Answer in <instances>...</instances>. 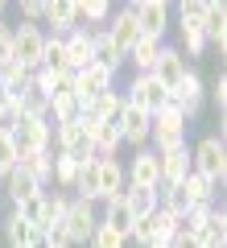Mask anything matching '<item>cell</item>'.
Here are the masks:
<instances>
[{"label": "cell", "instance_id": "6da1fadb", "mask_svg": "<svg viewBox=\"0 0 227 248\" xmlns=\"http://www.w3.org/2000/svg\"><path fill=\"white\" fill-rule=\"evenodd\" d=\"M190 170L198 178H207L211 186L223 190V182H227V137H219V133L202 137V141L190 149Z\"/></svg>", "mask_w": 227, "mask_h": 248}, {"label": "cell", "instance_id": "7a4b0ae2", "mask_svg": "<svg viewBox=\"0 0 227 248\" xmlns=\"http://www.w3.org/2000/svg\"><path fill=\"white\" fill-rule=\"evenodd\" d=\"M186 128H190V120H186L174 104L161 108V112H153V124H149V149L153 153H169V149H178V145H186Z\"/></svg>", "mask_w": 227, "mask_h": 248}, {"label": "cell", "instance_id": "3957f363", "mask_svg": "<svg viewBox=\"0 0 227 248\" xmlns=\"http://www.w3.org/2000/svg\"><path fill=\"white\" fill-rule=\"evenodd\" d=\"M99 228V207L87 203V199H75L70 195L66 203V215H62V232H66V244L70 248H87L91 236H95Z\"/></svg>", "mask_w": 227, "mask_h": 248}, {"label": "cell", "instance_id": "277c9868", "mask_svg": "<svg viewBox=\"0 0 227 248\" xmlns=\"http://www.w3.org/2000/svg\"><path fill=\"white\" fill-rule=\"evenodd\" d=\"M13 133V145H17V153H42V149H54V128L45 116H17V120L9 124Z\"/></svg>", "mask_w": 227, "mask_h": 248}, {"label": "cell", "instance_id": "5b68a950", "mask_svg": "<svg viewBox=\"0 0 227 248\" xmlns=\"http://www.w3.org/2000/svg\"><path fill=\"white\" fill-rule=\"evenodd\" d=\"M42 50H45V29L42 25H13V58L9 62H21L25 71H37L42 66Z\"/></svg>", "mask_w": 227, "mask_h": 248}, {"label": "cell", "instance_id": "8992f818", "mask_svg": "<svg viewBox=\"0 0 227 248\" xmlns=\"http://www.w3.org/2000/svg\"><path fill=\"white\" fill-rule=\"evenodd\" d=\"M54 153H62V157H70V161H79V166L95 157V145H91L83 120H70V124H58V128H54Z\"/></svg>", "mask_w": 227, "mask_h": 248}, {"label": "cell", "instance_id": "52a82bcc", "mask_svg": "<svg viewBox=\"0 0 227 248\" xmlns=\"http://www.w3.org/2000/svg\"><path fill=\"white\" fill-rule=\"evenodd\" d=\"M124 186H136V190H157L161 186V161L149 145L145 149H132L128 166H124Z\"/></svg>", "mask_w": 227, "mask_h": 248}, {"label": "cell", "instance_id": "ba28073f", "mask_svg": "<svg viewBox=\"0 0 227 248\" xmlns=\"http://www.w3.org/2000/svg\"><path fill=\"white\" fill-rule=\"evenodd\" d=\"M124 99H128V104H136V108H145L149 116L161 112V108H169V91L161 87L153 75H132L128 87H124Z\"/></svg>", "mask_w": 227, "mask_h": 248}, {"label": "cell", "instance_id": "9c48e42d", "mask_svg": "<svg viewBox=\"0 0 227 248\" xmlns=\"http://www.w3.org/2000/svg\"><path fill=\"white\" fill-rule=\"evenodd\" d=\"M132 13H136V29L140 37H153V42H166L169 29V4L166 0H132Z\"/></svg>", "mask_w": 227, "mask_h": 248}, {"label": "cell", "instance_id": "30bf717a", "mask_svg": "<svg viewBox=\"0 0 227 248\" xmlns=\"http://www.w3.org/2000/svg\"><path fill=\"white\" fill-rule=\"evenodd\" d=\"M169 104H174L178 112L186 116V120H194V116L202 112V104H207V83L198 79V71H194V66L186 71V79L178 83L174 91H169Z\"/></svg>", "mask_w": 227, "mask_h": 248}, {"label": "cell", "instance_id": "8fae6325", "mask_svg": "<svg viewBox=\"0 0 227 248\" xmlns=\"http://www.w3.org/2000/svg\"><path fill=\"white\" fill-rule=\"evenodd\" d=\"M104 33H107V42H112L120 54H128L132 46H136L140 29H136V13H132V4H120V9H112V17H107Z\"/></svg>", "mask_w": 227, "mask_h": 248}, {"label": "cell", "instance_id": "7c38bea8", "mask_svg": "<svg viewBox=\"0 0 227 248\" xmlns=\"http://www.w3.org/2000/svg\"><path fill=\"white\" fill-rule=\"evenodd\" d=\"M186 71H190V62L178 54V46H161V50H157V62H153V71H149V75H153L166 91H174L178 83L186 79Z\"/></svg>", "mask_w": 227, "mask_h": 248}, {"label": "cell", "instance_id": "4fadbf2b", "mask_svg": "<svg viewBox=\"0 0 227 248\" xmlns=\"http://www.w3.org/2000/svg\"><path fill=\"white\" fill-rule=\"evenodd\" d=\"M116 87V75L112 71H104V66H83V71H75V99L79 104H91L95 95H104V91H112Z\"/></svg>", "mask_w": 227, "mask_h": 248}, {"label": "cell", "instance_id": "5bb4252c", "mask_svg": "<svg viewBox=\"0 0 227 248\" xmlns=\"http://www.w3.org/2000/svg\"><path fill=\"white\" fill-rule=\"evenodd\" d=\"M120 141L124 145H132V149H145L149 145V124H153V116L145 112V108H136V104H124V112H120Z\"/></svg>", "mask_w": 227, "mask_h": 248}, {"label": "cell", "instance_id": "9a60e30c", "mask_svg": "<svg viewBox=\"0 0 227 248\" xmlns=\"http://www.w3.org/2000/svg\"><path fill=\"white\" fill-rule=\"evenodd\" d=\"M202 37H207V50H215L223 58V50H227V9H223V0H207V9H202Z\"/></svg>", "mask_w": 227, "mask_h": 248}, {"label": "cell", "instance_id": "2e32d148", "mask_svg": "<svg viewBox=\"0 0 227 248\" xmlns=\"http://www.w3.org/2000/svg\"><path fill=\"white\" fill-rule=\"evenodd\" d=\"M124 104H128L124 91L112 87V91H104V95H95L91 104H83L79 116H87V120H95V124H116V120H120V112H124Z\"/></svg>", "mask_w": 227, "mask_h": 248}, {"label": "cell", "instance_id": "e0dca14e", "mask_svg": "<svg viewBox=\"0 0 227 248\" xmlns=\"http://www.w3.org/2000/svg\"><path fill=\"white\" fill-rule=\"evenodd\" d=\"M42 29H45L50 37H66L70 29H79L75 0H50V4H45V17H42Z\"/></svg>", "mask_w": 227, "mask_h": 248}, {"label": "cell", "instance_id": "ac0fdd59", "mask_svg": "<svg viewBox=\"0 0 227 248\" xmlns=\"http://www.w3.org/2000/svg\"><path fill=\"white\" fill-rule=\"evenodd\" d=\"M161 161V186H178L186 174H190V145H178L169 153H157Z\"/></svg>", "mask_w": 227, "mask_h": 248}, {"label": "cell", "instance_id": "d6986e66", "mask_svg": "<svg viewBox=\"0 0 227 248\" xmlns=\"http://www.w3.org/2000/svg\"><path fill=\"white\" fill-rule=\"evenodd\" d=\"M91 33H95V29H70V33L62 37V46H66V66H70V71L91 66Z\"/></svg>", "mask_w": 227, "mask_h": 248}, {"label": "cell", "instance_id": "ffe728a7", "mask_svg": "<svg viewBox=\"0 0 227 248\" xmlns=\"http://www.w3.org/2000/svg\"><path fill=\"white\" fill-rule=\"evenodd\" d=\"M178 54L186 62L207 54V37H202V21H182L178 17Z\"/></svg>", "mask_w": 227, "mask_h": 248}, {"label": "cell", "instance_id": "44dd1931", "mask_svg": "<svg viewBox=\"0 0 227 248\" xmlns=\"http://www.w3.org/2000/svg\"><path fill=\"white\" fill-rule=\"evenodd\" d=\"M99 161V203L124 190V161L120 157H95Z\"/></svg>", "mask_w": 227, "mask_h": 248}, {"label": "cell", "instance_id": "7402d4cb", "mask_svg": "<svg viewBox=\"0 0 227 248\" xmlns=\"http://www.w3.org/2000/svg\"><path fill=\"white\" fill-rule=\"evenodd\" d=\"M70 195H75V199H87V203H95V207H99V161H95V157L79 166V174H75V186H70Z\"/></svg>", "mask_w": 227, "mask_h": 248}, {"label": "cell", "instance_id": "603a6c76", "mask_svg": "<svg viewBox=\"0 0 227 248\" xmlns=\"http://www.w3.org/2000/svg\"><path fill=\"white\" fill-rule=\"evenodd\" d=\"M194 240H198V248H227V211H223V207L211 211V219L198 228Z\"/></svg>", "mask_w": 227, "mask_h": 248}, {"label": "cell", "instance_id": "cb8c5ba5", "mask_svg": "<svg viewBox=\"0 0 227 248\" xmlns=\"http://www.w3.org/2000/svg\"><path fill=\"white\" fill-rule=\"evenodd\" d=\"M0 190H4V195H9V203L17 207V203H25L29 195H37V190H45V186H37L33 178L25 174V170H13V174H4V178H0Z\"/></svg>", "mask_w": 227, "mask_h": 248}, {"label": "cell", "instance_id": "d4e9b609", "mask_svg": "<svg viewBox=\"0 0 227 248\" xmlns=\"http://www.w3.org/2000/svg\"><path fill=\"white\" fill-rule=\"evenodd\" d=\"M33 232H37V228H29V223L13 211V207H9V215L0 219V236H4V244H9V248H29Z\"/></svg>", "mask_w": 227, "mask_h": 248}, {"label": "cell", "instance_id": "484cf974", "mask_svg": "<svg viewBox=\"0 0 227 248\" xmlns=\"http://www.w3.org/2000/svg\"><path fill=\"white\" fill-rule=\"evenodd\" d=\"M50 166H54V149H42V153H21L17 157V170H25L37 186H50Z\"/></svg>", "mask_w": 227, "mask_h": 248}, {"label": "cell", "instance_id": "4316f807", "mask_svg": "<svg viewBox=\"0 0 227 248\" xmlns=\"http://www.w3.org/2000/svg\"><path fill=\"white\" fill-rule=\"evenodd\" d=\"M166 42H153V37H136V46H132L128 54H124V62H132V71L136 75H149L153 71V62H157V50Z\"/></svg>", "mask_w": 227, "mask_h": 248}, {"label": "cell", "instance_id": "83f0119b", "mask_svg": "<svg viewBox=\"0 0 227 248\" xmlns=\"http://www.w3.org/2000/svg\"><path fill=\"white\" fill-rule=\"evenodd\" d=\"M182 190H186V199H190V207H202V203H219V186H211L207 178H198L194 170L182 178Z\"/></svg>", "mask_w": 227, "mask_h": 248}, {"label": "cell", "instance_id": "f1b7e54d", "mask_svg": "<svg viewBox=\"0 0 227 248\" xmlns=\"http://www.w3.org/2000/svg\"><path fill=\"white\" fill-rule=\"evenodd\" d=\"M13 112H17V116H45V112H50V99H45L42 91L29 83L25 91H17V95H13Z\"/></svg>", "mask_w": 227, "mask_h": 248}, {"label": "cell", "instance_id": "f546056e", "mask_svg": "<svg viewBox=\"0 0 227 248\" xmlns=\"http://www.w3.org/2000/svg\"><path fill=\"white\" fill-rule=\"evenodd\" d=\"M45 195H50V190H37V195H29L25 203L13 207V211H17L29 228H37V232H45Z\"/></svg>", "mask_w": 227, "mask_h": 248}, {"label": "cell", "instance_id": "4dcf8cb0", "mask_svg": "<svg viewBox=\"0 0 227 248\" xmlns=\"http://www.w3.org/2000/svg\"><path fill=\"white\" fill-rule=\"evenodd\" d=\"M75 174H79V161H70V157H62V153H54V166H50V186H54V190L70 195Z\"/></svg>", "mask_w": 227, "mask_h": 248}, {"label": "cell", "instance_id": "1f68e13d", "mask_svg": "<svg viewBox=\"0 0 227 248\" xmlns=\"http://www.w3.org/2000/svg\"><path fill=\"white\" fill-rule=\"evenodd\" d=\"M79 112H83V104H79L75 95H58V99H50V112H45V120H50V128H58V124L79 120Z\"/></svg>", "mask_w": 227, "mask_h": 248}, {"label": "cell", "instance_id": "d6a6232c", "mask_svg": "<svg viewBox=\"0 0 227 248\" xmlns=\"http://www.w3.org/2000/svg\"><path fill=\"white\" fill-rule=\"evenodd\" d=\"M29 83H33V71H25L21 62H0V87L9 91V95H17V91H25Z\"/></svg>", "mask_w": 227, "mask_h": 248}, {"label": "cell", "instance_id": "836d02e7", "mask_svg": "<svg viewBox=\"0 0 227 248\" xmlns=\"http://www.w3.org/2000/svg\"><path fill=\"white\" fill-rule=\"evenodd\" d=\"M124 203H128V215L140 219V215L157 211V190H136V186H124Z\"/></svg>", "mask_w": 227, "mask_h": 248}, {"label": "cell", "instance_id": "e575fe53", "mask_svg": "<svg viewBox=\"0 0 227 248\" xmlns=\"http://www.w3.org/2000/svg\"><path fill=\"white\" fill-rule=\"evenodd\" d=\"M42 66H45V71H54V75H58V71H70V66H66V46H62V37H50V33H45ZM70 75H75V71H70Z\"/></svg>", "mask_w": 227, "mask_h": 248}, {"label": "cell", "instance_id": "d590c367", "mask_svg": "<svg viewBox=\"0 0 227 248\" xmlns=\"http://www.w3.org/2000/svg\"><path fill=\"white\" fill-rule=\"evenodd\" d=\"M17 145H13V133H9V124H0V178L4 174H13L17 170Z\"/></svg>", "mask_w": 227, "mask_h": 248}, {"label": "cell", "instance_id": "8d00e7d4", "mask_svg": "<svg viewBox=\"0 0 227 248\" xmlns=\"http://www.w3.org/2000/svg\"><path fill=\"white\" fill-rule=\"evenodd\" d=\"M87 248H128V240H124L116 228H107V223L99 219V228H95V236H91Z\"/></svg>", "mask_w": 227, "mask_h": 248}, {"label": "cell", "instance_id": "74e56055", "mask_svg": "<svg viewBox=\"0 0 227 248\" xmlns=\"http://www.w3.org/2000/svg\"><path fill=\"white\" fill-rule=\"evenodd\" d=\"M207 99L219 108V124H223V108H227V75H223V71H219V75H215V83L207 87Z\"/></svg>", "mask_w": 227, "mask_h": 248}, {"label": "cell", "instance_id": "f35d334b", "mask_svg": "<svg viewBox=\"0 0 227 248\" xmlns=\"http://www.w3.org/2000/svg\"><path fill=\"white\" fill-rule=\"evenodd\" d=\"M42 17H45L42 0H21V21H25V25H42Z\"/></svg>", "mask_w": 227, "mask_h": 248}, {"label": "cell", "instance_id": "ab89813d", "mask_svg": "<svg viewBox=\"0 0 227 248\" xmlns=\"http://www.w3.org/2000/svg\"><path fill=\"white\" fill-rule=\"evenodd\" d=\"M202 9H207V0H182L178 4V17L182 21H202Z\"/></svg>", "mask_w": 227, "mask_h": 248}, {"label": "cell", "instance_id": "60d3db41", "mask_svg": "<svg viewBox=\"0 0 227 248\" xmlns=\"http://www.w3.org/2000/svg\"><path fill=\"white\" fill-rule=\"evenodd\" d=\"M9 58H13V25L0 21V62H9Z\"/></svg>", "mask_w": 227, "mask_h": 248}, {"label": "cell", "instance_id": "b9f144b4", "mask_svg": "<svg viewBox=\"0 0 227 248\" xmlns=\"http://www.w3.org/2000/svg\"><path fill=\"white\" fill-rule=\"evenodd\" d=\"M13 120H17V112H13V95L0 87V124H13Z\"/></svg>", "mask_w": 227, "mask_h": 248}, {"label": "cell", "instance_id": "7bdbcfd3", "mask_svg": "<svg viewBox=\"0 0 227 248\" xmlns=\"http://www.w3.org/2000/svg\"><path fill=\"white\" fill-rule=\"evenodd\" d=\"M29 248H54L50 232H33V240H29Z\"/></svg>", "mask_w": 227, "mask_h": 248}, {"label": "cell", "instance_id": "ee69618b", "mask_svg": "<svg viewBox=\"0 0 227 248\" xmlns=\"http://www.w3.org/2000/svg\"><path fill=\"white\" fill-rule=\"evenodd\" d=\"M169 248H198V240H194V236H182V232H178V236L169 240Z\"/></svg>", "mask_w": 227, "mask_h": 248}, {"label": "cell", "instance_id": "f6af8a7d", "mask_svg": "<svg viewBox=\"0 0 227 248\" xmlns=\"http://www.w3.org/2000/svg\"><path fill=\"white\" fill-rule=\"evenodd\" d=\"M0 21H4V0H0Z\"/></svg>", "mask_w": 227, "mask_h": 248}]
</instances>
